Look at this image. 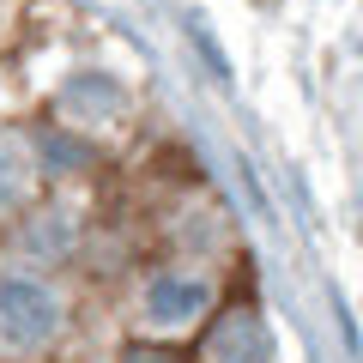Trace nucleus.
I'll list each match as a JSON object with an SVG mask.
<instances>
[{"label": "nucleus", "instance_id": "1", "mask_svg": "<svg viewBox=\"0 0 363 363\" xmlns=\"http://www.w3.org/2000/svg\"><path fill=\"white\" fill-rule=\"evenodd\" d=\"M55 327H61V297L49 285H37V279H0V339L6 345L30 351L43 339H55Z\"/></svg>", "mask_w": 363, "mask_h": 363}, {"label": "nucleus", "instance_id": "2", "mask_svg": "<svg viewBox=\"0 0 363 363\" xmlns=\"http://www.w3.org/2000/svg\"><path fill=\"white\" fill-rule=\"evenodd\" d=\"M212 309V279L206 272H157L145 285V315L157 327H188Z\"/></svg>", "mask_w": 363, "mask_h": 363}, {"label": "nucleus", "instance_id": "3", "mask_svg": "<svg viewBox=\"0 0 363 363\" xmlns=\"http://www.w3.org/2000/svg\"><path fill=\"white\" fill-rule=\"evenodd\" d=\"M206 363H272V333L260 309H230L206 333Z\"/></svg>", "mask_w": 363, "mask_h": 363}, {"label": "nucleus", "instance_id": "4", "mask_svg": "<svg viewBox=\"0 0 363 363\" xmlns=\"http://www.w3.org/2000/svg\"><path fill=\"white\" fill-rule=\"evenodd\" d=\"M61 109L79 121H116L121 109H128V91H121V79L109 73H73L61 85Z\"/></svg>", "mask_w": 363, "mask_h": 363}, {"label": "nucleus", "instance_id": "5", "mask_svg": "<svg viewBox=\"0 0 363 363\" xmlns=\"http://www.w3.org/2000/svg\"><path fill=\"white\" fill-rule=\"evenodd\" d=\"M18 182H25V145L0 140V194H18Z\"/></svg>", "mask_w": 363, "mask_h": 363}, {"label": "nucleus", "instance_id": "6", "mask_svg": "<svg viewBox=\"0 0 363 363\" xmlns=\"http://www.w3.org/2000/svg\"><path fill=\"white\" fill-rule=\"evenodd\" d=\"M121 363H182V351H169V345H128Z\"/></svg>", "mask_w": 363, "mask_h": 363}]
</instances>
